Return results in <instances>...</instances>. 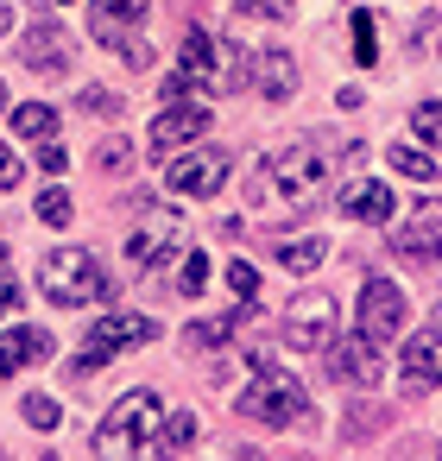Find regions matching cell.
<instances>
[{
  "label": "cell",
  "mask_w": 442,
  "mask_h": 461,
  "mask_svg": "<svg viewBox=\"0 0 442 461\" xmlns=\"http://www.w3.org/2000/svg\"><path fill=\"white\" fill-rule=\"evenodd\" d=\"M140 20H146V0H95V14H89L95 39L108 51H121V58H127V39L140 32Z\"/></svg>",
  "instance_id": "9a60e30c"
},
{
  "label": "cell",
  "mask_w": 442,
  "mask_h": 461,
  "mask_svg": "<svg viewBox=\"0 0 442 461\" xmlns=\"http://www.w3.org/2000/svg\"><path fill=\"white\" fill-rule=\"evenodd\" d=\"M404 379L410 385H442V329H423L404 341Z\"/></svg>",
  "instance_id": "e0dca14e"
},
{
  "label": "cell",
  "mask_w": 442,
  "mask_h": 461,
  "mask_svg": "<svg viewBox=\"0 0 442 461\" xmlns=\"http://www.w3.org/2000/svg\"><path fill=\"white\" fill-rule=\"evenodd\" d=\"M209 133V108L203 102H165V114L152 121V152L158 158H177L190 140H203Z\"/></svg>",
  "instance_id": "9c48e42d"
},
{
  "label": "cell",
  "mask_w": 442,
  "mask_h": 461,
  "mask_svg": "<svg viewBox=\"0 0 442 461\" xmlns=\"http://www.w3.org/2000/svg\"><path fill=\"white\" fill-rule=\"evenodd\" d=\"M385 165H392L398 177H410V184H429V177H436V158H429V152H417V146H392V152H385Z\"/></svg>",
  "instance_id": "603a6c76"
},
{
  "label": "cell",
  "mask_w": 442,
  "mask_h": 461,
  "mask_svg": "<svg viewBox=\"0 0 442 461\" xmlns=\"http://www.w3.org/2000/svg\"><path fill=\"white\" fill-rule=\"evenodd\" d=\"M392 253L398 259H417V266L442 259V203H423L404 228H392Z\"/></svg>",
  "instance_id": "7c38bea8"
},
{
  "label": "cell",
  "mask_w": 442,
  "mask_h": 461,
  "mask_svg": "<svg viewBox=\"0 0 442 461\" xmlns=\"http://www.w3.org/2000/svg\"><path fill=\"white\" fill-rule=\"evenodd\" d=\"M20 64L39 70V77H70V64H77L70 32H64V26H26V39H20Z\"/></svg>",
  "instance_id": "8fae6325"
},
{
  "label": "cell",
  "mask_w": 442,
  "mask_h": 461,
  "mask_svg": "<svg viewBox=\"0 0 442 461\" xmlns=\"http://www.w3.org/2000/svg\"><path fill=\"white\" fill-rule=\"evenodd\" d=\"M83 108H95V114H114L121 102H114V95H102V89H89V95H83Z\"/></svg>",
  "instance_id": "d590c367"
},
{
  "label": "cell",
  "mask_w": 442,
  "mask_h": 461,
  "mask_svg": "<svg viewBox=\"0 0 442 461\" xmlns=\"http://www.w3.org/2000/svg\"><path fill=\"white\" fill-rule=\"evenodd\" d=\"M203 285H209V259H203V253H184V278H177V291H184V297H203Z\"/></svg>",
  "instance_id": "83f0119b"
},
{
  "label": "cell",
  "mask_w": 442,
  "mask_h": 461,
  "mask_svg": "<svg viewBox=\"0 0 442 461\" xmlns=\"http://www.w3.org/2000/svg\"><path fill=\"white\" fill-rule=\"evenodd\" d=\"M228 335H234L228 322H190V341H203V348H221Z\"/></svg>",
  "instance_id": "d6a6232c"
},
{
  "label": "cell",
  "mask_w": 442,
  "mask_h": 461,
  "mask_svg": "<svg viewBox=\"0 0 442 461\" xmlns=\"http://www.w3.org/2000/svg\"><path fill=\"white\" fill-rule=\"evenodd\" d=\"M228 291H234V297H253V291H259V272L234 259V266H228Z\"/></svg>",
  "instance_id": "1f68e13d"
},
{
  "label": "cell",
  "mask_w": 442,
  "mask_h": 461,
  "mask_svg": "<svg viewBox=\"0 0 442 461\" xmlns=\"http://www.w3.org/2000/svg\"><path fill=\"white\" fill-rule=\"evenodd\" d=\"M215 89H247V51H240V45H221V70H215Z\"/></svg>",
  "instance_id": "cb8c5ba5"
},
{
  "label": "cell",
  "mask_w": 442,
  "mask_h": 461,
  "mask_svg": "<svg viewBox=\"0 0 442 461\" xmlns=\"http://www.w3.org/2000/svg\"><path fill=\"white\" fill-rule=\"evenodd\" d=\"M190 442H196V417H190V411H171V417L158 423L152 455H177V448H190Z\"/></svg>",
  "instance_id": "7402d4cb"
},
{
  "label": "cell",
  "mask_w": 442,
  "mask_h": 461,
  "mask_svg": "<svg viewBox=\"0 0 442 461\" xmlns=\"http://www.w3.org/2000/svg\"><path fill=\"white\" fill-rule=\"evenodd\" d=\"M354 329H360L366 341H379V348L404 329V297H398L392 278H366V285H360V322H354Z\"/></svg>",
  "instance_id": "ba28073f"
},
{
  "label": "cell",
  "mask_w": 442,
  "mask_h": 461,
  "mask_svg": "<svg viewBox=\"0 0 442 461\" xmlns=\"http://www.w3.org/2000/svg\"><path fill=\"white\" fill-rule=\"evenodd\" d=\"M329 379L373 385V379H379V341H366L360 329H354V335H335V341H329Z\"/></svg>",
  "instance_id": "4fadbf2b"
},
{
  "label": "cell",
  "mask_w": 442,
  "mask_h": 461,
  "mask_svg": "<svg viewBox=\"0 0 442 461\" xmlns=\"http://www.w3.org/2000/svg\"><path fill=\"white\" fill-rule=\"evenodd\" d=\"M0 108H7V89H0Z\"/></svg>",
  "instance_id": "ab89813d"
},
{
  "label": "cell",
  "mask_w": 442,
  "mask_h": 461,
  "mask_svg": "<svg viewBox=\"0 0 442 461\" xmlns=\"http://www.w3.org/2000/svg\"><path fill=\"white\" fill-rule=\"evenodd\" d=\"M253 366H259V379L234 398V411H240V417H253V423H272V429L310 423V392H303V379H291V373H284V366H272L266 354H259Z\"/></svg>",
  "instance_id": "3957f363"
},
{
  "label": "cell",
  "mask_w": 442,
  "mask_h": 461,
  "mask_svg": "<svg viewBox=\"0 0 442 461\" xmlns=\"http://www.w3.org/2000/svg\"><path fill=\"white\" fill-rule=\"evenodd\" d=\"M322 259H329V240H322V234H310V240H278V266L297 272V278H310Z\"/></svg>",
  "instance_id": "d6986e66"
},
{
  "label": "cell",
  "mask_w": 442,
  "mask_h": 461,
  "mask_svg": "<svg viewBox=\"0 0 442 461\" xmlns=\"http://www.w3.org/2000/svg\"><path fill=\"white\" fill-rule=\"evenodd\" d=\"M234 7H240V14H253V20H278L291 0H234Z\"/></svg>",
  "instance_id": "836d02e7"
},
{
  "label": "cell",
  "mask_w": 442,
  "mask_h": 461,
  "mask_svg": "<svg viewBox=\"0 0 442 461\" xmlns=\"http://www.w3.org/2000/svg\"><path fill=\"white\" fill-rule=\"evenodd\" d=\"M184 215L177 209H140V221L127 228V266H140V272H165L171 259H177V247H184Z\"/></svg>",
  "instance_id": "8992f818"
},
{
  "label": "cell",
  "mask_w": 442,
  "mask_h": 461,
  "mask_svg": "<svg viewBox=\"0 0 442 461\" xmlns=\"http://www.w3.org/2000/svg\"><path fill=\"white\" fill-rule=\"evenodd\" d=\"M436 45H442V39H436Z\"/></svg>",
  "instance_id": "7bdbcfd3"
},
{
  "label": "cell",
  "mask_w": 442,
  "mask_h": 461,
  "mask_svg": "<svg viewBox=\"0 0 442 461\" xmlns=\"http://www.w3.org/2000/svg\"><path fill=\"white\" fill-rule=\"evenodd\" d=\"M322 146L316 140H297V146H284V152H272L266 165H259V184H253V196L259 203H272V209H284V215H303L316 196H322Z\"/></svg>",
  "instance_id": "6da1fadb"
},
{
  "label": "cell",
  "mask_w": 442,
  "mask_h": 461,
  "mask_svg": "<svg viewBox=\"0 0 442 461\" xmlns=\"http://www.w3.org/2000/svg\"><path fill=\"white\" fill-rule=\"evenodd\" d=\"M158 335V322H146V316H102L89 335H83V348L70 354V379H89V373H102L108 360H121L127 348H146Z\"/></svg>",
  "instance_id": "5b68a950"
},
{
  "label": "cell",
  "mask_w": 442,
  "mask_h": 461,
  "mask_svg": "<svg viewBox=\"0 0 442 461\" xmlns=\"http://www.w3.org/2000/svg\"><path fill=\"white\" fill-rule=\"evenodd\" d=\"M335 209L354 215V221H373V228L398 215V203H392V190H385L379 177H347V184L335 190Z\"/></svg>",
  "instance_id": "5bb4252c"
},
{
  "label": "cell",
  "mask_w": 442,
  "mask_h": 461,
  "mask_svg": "<svg viewBox=\"0 0 442 461\" xmlns=\"http://www.w3.org/2000/svg\"><path fill=\"white\" fill-rule=\"evenodd\" d=\"M0 259H7V240H0Z\"/></svg>",
  "instance_id": "f35d334b"
},
{
  "label": "cell",
  "mask_w": 442,
  "mask_h": 461,
  "mask_svg": "<svg viewBox=\"0 0 442 461\" xmlns=\"http://www.w3.org/2000/svg\"><path fill=\"white\" fill-rule=\"evenodd\" d=\"M45 354H51V335L32 329V322H14L7 335H0V379L20 373V366H32V360H45Z\"/></svg>",
  "instance_id": "2e32d148"
},
{
  "label": "cell",
  "mask_w": 442,
  "mask_h": 461,
  "mask_svg": "<svg viewBox=\"0 0 442 461\" xmlns=\"http://www.w3.org/2000/svg\"><path fill=\"white\" fill-rule=\"evenodd\" d=\"M14 303H20V285H14V278H0V316H7Z\"/></svg>",
  "instance_id": "8d00e7d4"
},
{
  "label": "cell",
  "mask_w": 442,
  "mask_h": 461,
  "mask_svg": "<svg viewBox=\"0 0 442 461\" xmlns=\"http://www.w3.org/2000/svg\"><path fill=\"white\" fill-rule=\"evenodd\" d=\"M436 316H442V310H436Z\"/></svg>",
  "instance_id": "b9f144b4"
},
{
  "label": "cell",
  "mask_w": 442,
  "mask_h": 461,
  "mask_svg": "<svg viewBox=\"0 0 442 461\" xmlns=\"http://www.w3.org/2000/svg\"><path fill=\"white\" fill-rule=\"evenodd\" d=\"M385 423H392V411H385V404H379V411H373V404H360V411L347 417V436H373V429H385Z\"/></svg>",
  "instance_id": "f546056e"
},
{
  "label": "cell",
  "mask_w": 442,
  "mask_h": 461,
  "mask_svg": "<svg viewBox=\"0 0 442 461\" xmlns=\"http://www.w3.org/2000/svg\"><path fill=\"white\" fill-rule=\"evenodd\" d=\"M410 127H417V140H423L429 152H442V102H423V108L410 114Z\"/></svg>",
  "instance_id": "d4e9b609"
},
{
  "label": "cell",
  "mask_w": 442,
  "mask_h": 461,
  "mask_svg": "<svg viewBox=\"0 0 442 461\" xmlns=\"http://www.w3.org/2000/svg\"><path fill=\"white\" fill-rule=\"evenodd\" d=\"M127 165H133V146H127V140H102L95 171H127Z\"/></svg>",
  "instance_id": "f1b7e54d"
},
{
  "label": "cell",
  "mask_w": 442,
  "mask_h": 461,
  "mask_svg": "<svg viewBox=\"0 0 442 461\" xmlns=\"http://www.w3.org/2000/svg\"><path fill=\"white\" fill-rule=\"evenodd\" d=\"M259 89H266V95H272V102H284V95H291V89H297V64H291V58H284V51H272V58H266V64H259Z\"/></svg>",
  "instance_id": "ffe728a7"
},
{
  "label": "cell",
  "mask_w": 442,
  "mask_h": 461,
  "mask_svg": "<svg viewBox=\"0 0 442 461\" xmlns=\"http://www.w3.org/2000/svg\"><path fill=\"white\" fill-rule=\"evenodd\" d=\"M58 7H70V0H58Z\"/></svg>",
  "instance_id": "60d3db41"
},
{
  "label": "cell",
  "mask_w": 442,
  "mask_h": 461,
  "mask_svg": "<svg viewBox=\"0 0 442 461\" xmlns=\"http://www.w3.org/2000/svg\"><path fill=\"white\" fill-rule=\"evenodd\" d=\"M335 297L329 291H303V297H291L284 303V341L291 348H329L335 335Z\"/></svg>",
  "instance_id": "52a82bcc"
},
{
  "label": "cell",
  "mask_w": 442,
  "mask_h": 461,
  "mask_svg": "<svg viewBox=\"0 0 442 461\" xmlns=\"http://www.w3.org/2000/svg\"><path fill=\"white\" fill-rule=\"evenodd\" d=\"M158 423H165V404H158V392H127L108 417H102V429H95V455H108V461H121V455H146L152 442H158Z\"/></svg>",
  "instance_id": "277c9868"
},
{
  "label": "cell",
  "mask_w": 442,
  "mask_h": 461,
  "mask_svg": "<svg viewBox=\"0 0 442 461\" xmlns=\"http://www.w3.org/2000/svg\"><path fill=\"white\" fill-rule=\"evenodd\" d=\"M39 291H45L58 310H83V303L114 297V278L102 272L95 253H83V247H58V253L39 266Z\"/></svg>",
  "instance_id": "7a4b0ae2"
},
{
  "label": "cell",
  "mask_w": 442,
  "mask_h": 461,
  "mask_svg": "<svg viewBox=\"0 0 442 461\" xmlns=\"http://www.w3.org/2000/svg\"><path fill=\"white\" fill-rule=\"evenodd\" d=\"M221 177H228V152H177L171 158V171H165V184L177 190V196H215L221 190Z\"/></svg>",
  "instance_id": "30bf717a"
},
{
  "label": "cell",
  "mask_w": 442,
  "mask_h": 461,
  "mask_svg": "<svg viewBox=\"0 0 442 461\" xmlns=\"http://www.w3.org/2000/svg\"><path fill=\"white\" fill-rule=\"evenodd\" d=\"M177 70L196 77V83H215V70H221V45H215L209 26H190V32H184V58H177Z\"/></svg>",
  "instance_id": "ac0fdd59"
},
{
  "label": "cell",
  "mask_w": 442,
  "mask_h": 461,
  "mask_svg": "<svg viewBox=\"0 0 442 461\" xmlns=\"http://www.w3.org/2000/svg\"><path fill=\"white\" fill-rule=\"evenodd\" d=\"M20 411H26V423H32V429H58V398L26 392V404H20Z\"/></svg>",
  "instance_id": "4316f807"
},
{
  "label": "cell",
  "mask_w": 442,
  "mask_h": 461,
  "mask_svg": "<svg viewBox=\"0 0 442 461\" xmlns=\"http://www.w3.org/2000/svg\"><path fill=\"white\" fill-rule=\"evenodd\" d=\"M354 58L373 64V14H354Z\"/></svg>",
  "instance_id": "4dcf8cb0"
},
{
  "label": "cell",
  "mask_w": 442,
  "mask_h": 461,
  "mask_svg": "<svg viewBox=\"0 0 442 461\" xmlns=\"http://www.w3.org/2000/svg\"><path fill=\"white\" fill-rule=\"evenodd\" d=\"M70 215H77L70 190H45V196H39V221H45V228H64Z\"/></svg>",
  "instance_id": "484cf974"
},
{
  "label": "cell",
  "mask_w": 442,
  "mask_h": 461,
  "mask_svg": "<svg viewBox=\"0 0 442 461\" xmlns=\"http://www.w3.org/2000/svg\"><path fill=\"white\" fill-rule=\"evenodd\" d=\"M7 32H14V14H7V7H0V39H7Z\"/></svg>",
  "instance_id": "74e56055"
},
{
  "label": "cell",
  "mask_w": 442,
  "mask_h": 461,
  "mask_svg": "<svg viewBox=\"0 0 442 461\" xmlns=\"http://www.w3.org/2000/svg\"><path fill=\"white\" fill-rule=\"evenodd\" d=\"M14 133H20V140H51V133H58V114H51L45 102H20V108H14Z\"/></svg>",
  "instance_id": "44dd1931"
},
{
  "label": "cell",
  "mask_w": 442,
  "mask_h": 461,
  "mask_svg": "<svg viewBox=\"0 0 442 461\" xmlns=\"http://www.w3.org/2000/svg\"><path fill=\"white\" fill-rule=\"evenodd\" d=\"M14 184H20V165H14L7 146H0V190H14Z\"/></svg>",
  "instance_id": "e575fe53"
}]
</instances>
